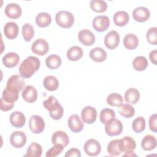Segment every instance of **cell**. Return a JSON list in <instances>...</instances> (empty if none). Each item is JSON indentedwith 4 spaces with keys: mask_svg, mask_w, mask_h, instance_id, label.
Masks as SVG:
<instances>
[{
    "mask_svg": "<svg viewBox=\"0 0 157 157\" xmlns=\"http://www.w3.org/2000/svg\"><path fill=\"white\" fill-rule=\"evenodd\" d=\"M14 104L8 103L6 101H4L1 98V102H0V108L1 110L4 112H7L9 110H10L13 107Z\"/></svg>",
    "mask_w": 157,
    "mask_h": 157,
    "instance_id": "cell-45",
    "label": "cell"
},
{
    "mask_svg": "<svg viewBox=\"0 0 157 157\" xmlns=\"http://www.w3.org/2000/svg\"><path fill=\"white\" fill-rule=\"evenodd\" d=\"M146 38L149 44L151 45L157 44V28L152 27L150 28L146 34Z\"/></svg>",
    "mask_w": 157,
    "mask_h": 157,
    "instance_id": "cell-42",
    "label": "cell"
},
{
    "mask_svg": "<svg viewBox=\"0 0 157 157\" xmlns=\"http://www.w3.org/2000/svg\"><path fill=\"white\" fill-rule=\"evenodd\" d=\"M40 65V61L38 58L34 56H29L21 63L18 69L19 74L22 77L29 78L38 71Z\"/></svg>",
    "mask_w": 157,
    "mask_h": 157,
    "instance_id": "cell-1",
    "label": "cell"
},
{
    "mask_svg": "<svg viewBox=\"0 0 157 157\" xmlns=\"http://www.w3.org/2000/svg\"><path fill=\"white\" fill-rule=\"evenodd\" d=\"M11 124L15 128H21L26 123V118L24 114L20 111H15L11 113L9 118Z\"/></svg>",
    "mask_w": 157,
    "mask_h": 157,
    "instance_id": "cell-22",
    "label": "cell"
},
{
    "mask_svg": "<svg viewBox=\"0 0 157 157\" xmlns=\"http://www.w3.org/2000/svg\"><path fill=\"white\" fill-rule=\"evenodd\" d=\"M29 128L34 134L41 133L45 128L44 119L37 115H32L29 120Z\"/></svg>",
    "mask_w": 157,
    "mask_h": 157,
    "instance_id": "cell-6",
    "label": "cell"
},
{
    "mask_svg": "<svg viewBox=\"0 0 157 157\" xmlns=\"http://www.w3.org/2000/svg\"><path fill=\"white\" fill-rule=\"evenodd\" d=\"M52 142L53 145L59 144L66 147L69 142V139L68 135L65 132L59 130L52 134Z\"/></svg>",
    "mask_w": 157,
    "mask_h": 157,
    "instance_id": "cell-19",
    "label": "cell"
},
{
    "mask_svg": "<svg viewBox=\"0 0 157 157\" xmlns=\"http://www.w3.org/2000/svg\"><path fill=\"white\" fill-rule=\"evenodd\" d=\"M34 35V28L29 23H25L22 26V36L23 39L26 41H30Z\"/></svg>",
    "mask_w": 157,
    "mask_h": 157,
    "instance_id": "cell-40",
    "label": "cell"
},
{
    "mask_svg": "<svg viewBox=\"0 0 157 157\" xmlns=\"http://www.w3.org/2000/svg\"><path fill=\"white\" fill-rule=\"evenodd\" d=\"M83 54V52L82 48L76 45L71 47L66 53L68 59L72 61H75L80 59L82 57Z\"/></svg>",
    "mask_w": 157,
    "mask_h": 157,
    "instance_id": "cell-28",
    "label": "cell"
},
{
    "mask_svg": "<svg viewBox=\"0 0 157 157\" xmlns=\"http://www.w3.org/2000/svg\"><path fill=\"white\" fill-rule=\"evenodd\" d=\"M20 61L19 55L15 52L6 53L2 59L3 64L8 68H12L17 66Z\"/></svg>",
    "mask_w": 157,
    "mask_h": 157,
    "instance_id": "cell-20",
    "label": "cell"
},
{
    "mask_svg": "<svg viewBox=\"0 0 157 157\" xmlns=\"http://www.w3.org/2000/svg\"><path fill=\"white\" fill-rule=\"evenodd\" d=\"M4 12L6 16L12 19L18 18L22 13L21 7L15 3L8 4L5 7Z\"/></svg>",
    "mask_w": 157,
    "mask_h": 157,
    "instance_id": "cell-17",
    "label": "cell"
},
{
    "mask_svg": "<svg viewBox=\"0 0 157 157\" xmlns=\"http://www.w3.org/2000/svg\"><path fill=\"white\" fill-rule=\"evenodd\" d=\"M32 52L36 55L43 56L45 55L49 50V45L44 39H37L31 45Z\"/></svg>",
    "mask_w": 157,
    "mask_h": 157,
    "instance_id": "cell-10",
    "label": "cell"
},
{
    "mask_svg": "<svg viewBox=\"0 0 157 157\" xmlns=\"http://www.w3.org/2000/svg\"><path fill=\"white\" fill-rule=\"evenodd\" d=\"M123 129V126L122 123L116 118L109 121L105 125V131L109 136H115L121 134Z\"/></svg>",
    "mask_w": 157,
    "mask_h": 157,
    "instance_id": "cell-5",
    "label": "cell"
},
{
    "mask_svg": "<svg viewBox=\"0 0 157 157\" xmlns=\"http://www.w3.org/2000/svg\"><path fill=\"white\" fill-rule=\"evenodd\" d=\"M106 52L101 47H95L90 52V57L96 62L101 63L104 61L107 58Z\"/></svg>",
    "mask_w": 157,
    "mask_h": 157,
    "instance_id": "cell-23",
    "label": "cell"
},
{
    "mask_svg": "<svg viewBox=\"0 0 157 157\" xmlns=\"http://www.w3.org/2000/svg\"><path fill=\"white\" fill-rule=\"evenodd\" d=\"M148 63L147 59L143 56H136L132 61V66L134 69L138 71H144L148 66Z\"/></svg>",
    "mask_w": 157,
    "mask_h": 157,
    "instance_id": "cell-34",
    "label": "cell"
},
{
    "mask_svg": "<svg viewBox=\"0 0 157 157\" xmlns=\"http://www.w3.org/2000/svg\"><path fill=\"white\" fill-rule=\"evenodd\" d=\"M120 40V37L118 32L112 30L105 35L104 37V44L107 48L113 50L118 47Z\"/></svg>",
    "mask_w": 157,
    "mask_h": 157,
    "instance_id": "cell-9",
    "label": "cell"
},
{
    "mask_svg": "<svg viewBox=\"0 0 157 157\" xmlns=\"http://www.w3.org/2000/svg\"><path fill=\"white\" fill-rule=\"evenodd\" d=\"M119 113L123 117L129 118L135 114V110L132 106L129 104H121L118 107Z\"/></svg>",
    "mask_w": 157,
    "mask_h": 157,
    "instance_id": "cell-35",
    "label": "cell"
},
{
    "mask_svg": "<svg viewBox=\"0 0 157 157\" xmlns=\"http://www.w3.org/2000/svg\"><path fill=\"white\" fill-rule=\"evenodd\" d=\"M19 91L18 90L13 87L6 86V88L2 91L1 98L8 103L14 104L18 99Z\"/></svg>",
    "mask_w": 157,
    "mask_h": 157,
    "instance_id": "cell-13",
    "label": "cell"
},
{
    "mask_svg": "<svg viewBox=\"0 0 157 157\" xmlns=\"http://www.w3.org/2000/svg\"><path fill=\"white\" fill-rule=\"evenodd\" d=\"M18 26L15 22H7L4 27V33L9 39H14L16 38L18 34Z\"/></svg>",
    "mask_w": 157,
    "mask_h": 157,
    "instance_id": "cell-21",
    "label": "cell"
},
{
    "mask_svg": "<svg viewBox=\"0 0 157 157\" xmlns=\"http://www.w3.org/2000/svg\"><path fill=\"white\" fill-rule=\"evenodd\" d=\"M90 7L93 11L101 13L107 10V5L106 2L102 0H91L90 1Z\"/></svg>",
    "mask_w": 157,
    "mask_h": 157,
    "instance_id": "cell-38",
    "label": "cell"
},
{
    "mask_svg": "<svg viewBox=\"0 0 157 157\" xmlns=\"http://www.w3.org/2000/svg\"><path fill=\"white\" fill-rule=\"evenodd\" d=\"M69 129L74 132H80L84 126L83 123L81 121L80 118L77 114H73L69 117L67 120Z\"/></svg>",
    "mask_w": 157,
    "mask_h": 157,
    "instance_id": "cell-16",
    "label": "cell"
},
{
    "mask_svg": "<svg viewBox=\"0 0 157 157\" xmlns=\"http://www.w3.org/2000/svg\"><path fill=\"white\" fill-rule=\"evenodd\" d=\"M21 96L26 102L33 103L37 99V91L34 86L28 85L23 89Z\"/></svg>",
    "mask_w": 157,
    "mask_h": 157,
    "instance_id": "cell-18",
    "label": "cell"
},
{
    "mask_svg": "<svg viewBox=\"0 0 157 157\" xmlns=\"http://www.w3.org/2000/svg\"><path fill=\"white\" fill-rule=\"evenodd\" d=\"M136 147V144L134 139L129 136H125L119 140L120 150L121 153H125L123 156H136L135 154H133Z\"/></svg>",
    "mask_w": 157,
    "mask_h": 157,
    "instance_id": "cell-4",
    "label": "cell"
},
{
    "mask_svg": "<svg viewBox=\"0 0 157 157\" xmlns=\"http://www.w3.org/2000/svg\"><path fill=\"white\" fill-rule=\"evenodd\" d=\"M25 85V80L20 75H13L7 80L6 86L13 87L19 91H21L24 88Z\"/></svg>",
    "mask_w": 157,
    "mask_h": 157,
    "instance_id": "cell-24",
    "label": "cell"
},
{
    "mask_svg": "<svg viewBox=\"0 0 157 157\" xmlns=\"http://www.w3.org/2000/svg\"><path fill=\"white\" fill-rule=\"evenodd\" d=\"M107 153L111 156H118L121 153L119 147V139L111 140L107 147Z\"/></svg>",
    "mask_w": 157,
    "mask_h": 157,
    "instance_id": "cell-36",
    "label": "cell"
},
{
    "mask_svg": "<svg viewBox=\"0 0 157 157\" xmlns=\"http://www.w3.org/2000/svg\"><path fill=\"white\" fill-rule=\"evenodd\" d=\"M62 61L59 56L57 55H51L45 59V64L48 68L50 69H56L61 64Z\"/></svg>",
    "mask_w": 157,
    "mask_h": 157,
    "instance_id": "cell-33",
    "label": "cell"
},
{
    "mask_svg": "<svg viewBox=\"0 0 157 157\" xmlns=\"http://www.w3.org/2000/svg\"><path fill=\"white\" fill-rule=\"evenodd\" d=\"M10 144L16 148L23 147L26 143L27 138L25 132L22 131H15L10 136Z\"/></svg>",
    "mask_w": 157,
    "mask_h": 157,
    "instance_id": "cell-11",
    "label": "cell"
},
{
    "mask_svg": "<svg viewBox=\"0 0 157 157\" xmlns=\"http://www.w3.org/2000/svg\"><path fill=\"white\" fill-rule=\"evenodd\" d=\"M52 22L51 15L47 12H40L36 17V23L40 28L49 26Z\"/></svg>",
    "mask_w": 157,
    "mask_h": 157,
    "instance_id": "cell-30",
    "label": "cell"
},
{
    "mask_svg": "<svg viewBox=\"0 0 157 157\" xmlns=\"http://www.w3.org/2000/svg\"><path fill=\"white\" fill-rule=\"evenodd\" d=\"M113 20L115 25L118 26H124L129 21V14L123 10H119L115 13L113 17Z\"/></svg>",
    "mask_w": 157,
    "mask_h": 157,
    "instance_id": "cell-25",
    "label": "cell"
},
{
    "mask_svg": "<svg viewBox=\"0 0 157 157\" xmlns=\"http://www.w3.org/2000/svg\"><path fill=\"white\" fill-rule=\"evenodd\" d=\"M149 128L151 131L157 132V115L156 113L151 115L149 118Z\"/></svg>",
    "mask_w": 157,
    "mask_h": 157,
    "instance_id": "cell-44",
    "label": "cell"
},
{
    "mask_svg": "<svg viewBox=\"0 0 157 157\" xmlns=\"http://www.w3.org/2000/svg\"><path fill=\"white\" fill-rule=\"evenodd\" d=\"M42 146L36 142H32L28 147L26 154L24 156L40 157L42 155Z\"/></svg>",
    "mask_w": 157,
    "mask_h": 157,
    "instance_id": "cell-32",
    "label": "cell"
},
{
    "mask_svg": "<svg viewBox=\"0 0 157 157\" xmlns=\"http://www.w3.org/2000/svg\"><path fill=\"white\" fill-rule=\"evenodd\" d=\"M115 118V111L111 109L105 108L102 109L100 112V121L102 123L105 124L109 121Z\"/></svg>",
    "mask_w": 157,
    "mask_h": 157,
    "instance_id": "cell-39",
    "label": "cell"
},
{
    "mask_svg": "<svg viewBox=\"0 0 157 157\" xmlns=\"http://www.w3.org/2000/svg\"><path fill=\"white\" fill-rule=\"evenodd\" d=\"M139 44V39L137 37L132 33L126 34L123 39V45L128 50H134L137 47Z\"/></svg>",
    "mask_w": 157,
    "mask_h": 157,
    "instance_id": "cell-27",
    "label": "cell"
},
{
    "mask_svg": "<svg viewBox=\"0 0 157 157\" xmlns=\"http://www.w3.org/2000/svg\"><path fill=\"white\" fill-rule=\"evenodd\" d=\"M64 156L65 157H70V156L80 157L81 156V153H80V151L78 149L75 148H71V149H69V150L67 151Z\"/></svg>",
    "mask_w": 157,
    "mask_h": 157,
    "instance_id": "cell-46",
    "label": "cell"
},
{
    "mask_svg": "<svg viewBox=\"0 0 157 157\" xmlns=\"http://www.w3.org/2000/svg\"><path fill=\"white\" fill-rule=\"evenodd\" d=\"M156 56H157V50H153L150 52L149 54V58L151 61V62L154 64L155 65H156Z\"/></svg>",
    "mask_w": 157,
    "mask_h": 157,
    "instance_id": "cell-47",
    "label": "cell"
},
{
    "mask_svg": "<svg viewBox=\"0 0 157 157\" xmlns=\"http://www.w3.org/2000/svg\"><path fill=\"white\" fill-rule=\"evenodd\" d=\"M150 12L148 9L145 7H138L132 12V17L135 21L138 22H145L148 20Z\"/></svg>",
    "mask_w": 157,
    "mask_h": 157,
    "instance_id": "cell-15",
    "label": "cell"
},
{
    "mask_svg": "<svg viewBox=\"0 0 157 157\" xmlns=\"http://www.w3.org/2000/svg\"><path fill=\"white\" fill-rule=\"evenodd\" d=\"M92 26L96 31H105L110 26V20L106 15L97 16L94 18L92 21Z\"/></svg>",
    "mask_w": 157,
    "mask_h": 157,
    "instance_id": "cell-8",
    "label": "cell"
},
{
    "mask_svg": "<svg viewBox=\"0 0 157 157\" xmlns=\"http://www.w3.org/2000/svg\"><path fill=\"white\" fill-rule=\"evenodd\" d=\"M83 148L86 154L90 156H96L101 151V146L99 142L94 139H90L86 140Z\"/></svg>",
    "mask_w": 157,
    "mask_h": 157,
    "instance_id": "cell-7",
    "label": "cell"
},
{
    "mask_svg": "<svg viewBox=\"0 0 157 157\" xmlns=\"http://www.w3.org/2000/svg\"><path fill=\"white\" fill-rule=\"evenodd\" d=\"M64 147L59 144H56L53 147L50 148L46 153L47 157H55L59 155L64 149Z\"/></svg>",
    "mask_w": 157,
    "mask_h": 157,
    "instance_id": "cell-43",
    "label": "cell"
},
{
    "mask_svg": "<svg viewBox=\"0 0 157 157\" xmlns=\"http://www.w3.org/2000/svg\"><path fill=\"white\" fill-rule=\"evenodd\" d=\"M43 85L48 91H53L58 89L59 86V82L55 76L48 75L44 79Z\"/></svg>",
    "mask_w": 157,
    "mask_h": 157,
    "instance_id": "cell-31",
    "label": "cell"
},
{
    "mask_svg": "<svg viewBox=\"0 0 157 157\" xmlns=\"http://www.w3.org/2000/svg\"><path fill=\"white\" fill-rule=\"evenodd\" d=\"M145 120L142 117L136 118L132 123V128L133 131L137 133H140L144 131L145 128Z\"/></svg>",
    "mask_w": 157,
    "mask_h": 157,
    "instance_id": "cell-41",
    "label": "cell"
},
{
    "mask_svg": "<svg viewBox=\"0 0 157 157\" xmlns=\"http://www.w3.org/2000/svg\"><path fill=\"white\" fill-rule=\"evenodd\" d=\"M106 101L107 104L111 106L118 107L119 105L122 104L123 102V99L121 94L117 93H113L108 95Z\"/></svg>",
    "mask_w": 157,
    "mask_h": 157,
    "instance_id": "cell-37",
    "label": "cell"
},
{
    "mask_svg": "<svg viewBox=\"0 0 157 157\" xmlns=\"http://www.w3.org/2000/svg\"><path fill=\"white\" fill-rule=\"evenodd\" d=\"M156 146V138L150 134H147L142 140L141 147L146 151H151L155 148Z\"/></svg>",
    "mask_w": 157,
    "mask_h": 157,
    "instance_id": "cell-29",
    "label": "cell"
},
{
    "mask_svg": "<svg viewBox=\"0 0 157 157\" xmlns=\"http://www.w3.org/2000/svg\"><path fill=\"white\" fill-rule=\"evenodd\" d=\"M55 21L58 26L63 28H69L74 23V17L72 13L66 10H61L56 13Z\"/></svg>",
    "mask_w": 157,
    "mask_h": 157,
    "instance_id": "cell-3",
    "label": "cell"
},
{
    "mask_svg": "<svg viewBox=\"0 0 157 157\" xmlns=\"http://www.w3.org/2000/svg\"><path fill=\"white\" fill-rule=\"evenodd\" d=\"M140 99V93L139 90L135 88H130L128 89L124 93V100L126 102L135 104Z\"/></svg>",
    "mask_w": 157,
    "mask_h": 157,
    "instance_id": "cell-26",
    "label": "cell"
},
{
    "mask_svg": "<svg viewBox=\"0 0 157 157\" xmlns=\"http://www.w3.org/2000/svg\"><path fill=\"white\" fill-rule=\"evenodd\" d=\"M43 105L48 110L50 116L53 120H58L62 118L64 113L63 107L53 96H50L45 100L43 102Z\"/></svg>",
    "mask_w": 157,
    "mask_h": 157,
    "instance_id": "cell-2",
    "label": "cell"
},
{
    "mask_svg": "<svg viewBox=\"0 0 157 157\" xmlns=\"http://www.w3.org/2000/svg\"><path fill=\"white\" fill-rule=\"evenodd\" d=\"M81 118L84 123L92 124L97 118V111L96 109L91 106L85 107L81 112Z\"/></svg>",
    "mask_w": 157,
    "mask_h": 157,
    "instance_id": "cell-12",
    "label": "cell"
},
{
    "mask_svg": "<svg viewBox=\"0 0 157 157\" xmlns=\"http://www.w3.org/2000/svg\"><path fill=\"white\" fill-rule=\"evenodd\" d=\"M78 40L84 45L90 46L95 42V36L89 29H85L79 31L78 34Z\"/></svg>",
    "mask_w": 157,
    "mask_h": 157,
    "instance_id": "cell-14",
    "label": "cell"
}]
</instances>
